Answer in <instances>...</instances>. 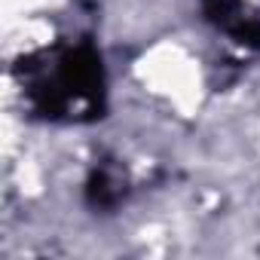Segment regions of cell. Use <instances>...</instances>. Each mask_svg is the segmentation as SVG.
I'll list each match as a JSON object with an SVG mask.
<instances>
[{
	"instance_id": "obj_1",
	"label": "cell",
	"mask_w": 260,
	"mask_h": 260,
	"mask_svg": "<svg viewBox=\"0 0 260 260\" xmlns=\"http://www.w3.org/2000/svg\"><path fill=\"white\" fill-rule=\"evenodd\" d=\"M34 104L43 116H61L71 110L101 116L104 107V71L89 43L71 46L55 61V80L34 86Z\"/></svg>"
},
{
	"instance_id": "obj_2",
	"label": "cell",
	"mask_w": 260,
	"mask_h": 260,
	"mask_svg": "<svg viewBox=\"0 0 260 260\" xmlns=\"http://www.w3.org/2000/svg\"><path fill=\"white\" fill-rule=\"evenodd\" d=\"M86 199L95 205V208H110L116 199H119V187L110 181L107 172H92L89 184H86Z\"/></svg>"
},
{
	"instance_id": "obj_3",
	"label": "cell",
	"mask_w": 260,
	"mask_h": 260,
	"mask_svg": "<svg viewBox=\"0 0 260 260\" xmlns=\"http://www.w3.org/2000/svg\"><path fill=\"white\" fill-rule=\"evenodd\" d=\"M202 13L208 22L220 25L223 31H230L239 19H242V7L239 0H202Z\"/></svg>"
},
{
	"instance_id": "obj_4",
	"label": "cell",
	"mask_w": 260,
	"mask_h": 260,
	"mask_svg": "<svg viewBox=\"0 0 260 260\" xmlns=\"http://www.w3.org/2000/svg\"><path fill=\"white\" fill-rule=\"evenodd\" d=\"M230 34H233L239 43H245V46H251V49H260V19L242 16V19L230 28Z\"/></svg>"
}]
</instances>
